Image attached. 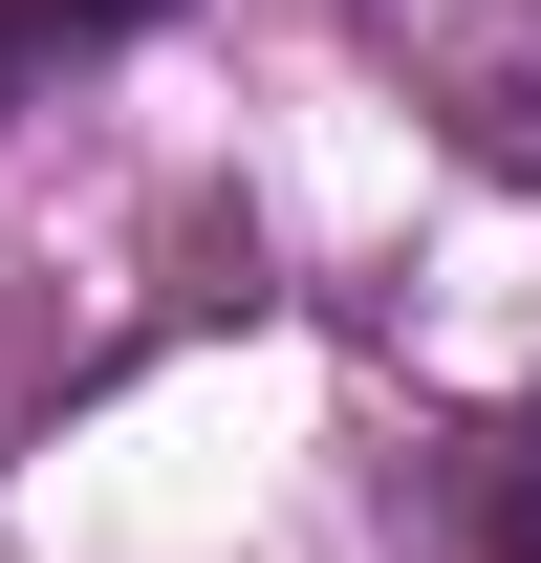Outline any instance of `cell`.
I'll return each instance as SVG.
<instances>
[{"label": "cell", "instance_id": "cell-1", "mask_svg": "<svg viewBox=\"0 0 541 563\" xmlns=\"http://www.w3.org/2000/svg\"><path fill=\"white\" fill-rule=\"evenodd\" d=\"M368 44L411 66V109H433L498 196H541V0H368Z\"/></svg>", "mask_w": 541, "mask_h": 563}, {"label": "cell", "instance_id": "cell-2", "mask_svg": "<svg viewBox=\"0 0 541 563\" xmlns=\"http://www.w3.org/2000/svg\"><path fill=\"white\" fill-rule=\"evenodd\" d=\"M109 22H174V0H0V109H22L44 44H109Z\"/></svg>", "mask_w": 541, "mask_h": 563}]
</instances>
